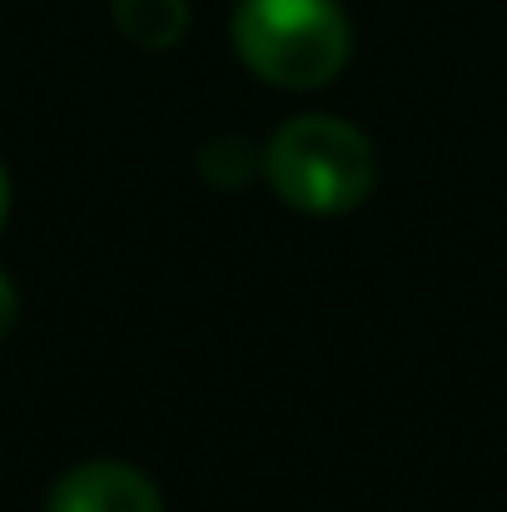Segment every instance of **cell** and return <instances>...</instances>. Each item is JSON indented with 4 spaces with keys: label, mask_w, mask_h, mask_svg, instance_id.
<instances>
[{
    "label": "cell",
    "mask_w": 507,
    "mask_h": 512,
    "mask_svg": "<svg viewBox=\"0 0 507 512\" xmlns=\"http://www.w3.org/2000/svg\"><path fill=\"white\" fill-rule=\"evenodd\" d=\"M234 55L279 90H319L348 65L353 30L338 0H239Z\"/></svg>",
    "instance_id": "cell-1"
},
{
    "label": "cell",
    "mask_w": 507,
    "mask_h": 512,
    "mask_svg": "<svg viewBox=\"0 0 507 512\" xmlns=\"http://www.w3.org/2000/svg\"><path fill=\"white\" fill-rule=\"evenodd\" d=\"M264 179L274 194L304 214H343L368 199L378 160L358 125L334 115H299L279 125L264 150Z\"/></svg>",
    "instance_id": "cell-2"
},
{
    "label": "cell",
    "mask_w": 507,
    "mask_h": 512,
    "mask_svg": "<svg viewBox=\"0 0 507 512\" xmlns=\"http://www.w3.org/2000/svg\"><path fill=\"white\" fill-rule=\"evenodd\" d=\"M45 512H165V498L135 463L95 458L50 488Z\"/></svg>",
    "instance_id": "cell-3"
},
{
    "label": "cell",
    "mask_w": 507,
    "mask_h": 512,
    "mask_svg": "<svg viewBox=\"0 0 507 512\" xmlns=\"http://www.w3.org/2000/svg\"><path fill=\"white\" fill-rule=\"evenodd\" d=\"M115 25L140 50H169L189 30V0H115Z\"/></svg>",
    "instance_id": "cell-4"
},
{
    "label": "cell",
    "mask_w": 507,
    "mask_h": 512,
    "mask_svg": "<svg viewBox=\"0 0 507 512\" xmlns=\"http://www.w3.org/2000/svg\"><path fill=\"white\" fill-rule=\"evenodd\" d=\"M199 174L214 189H239L254 174H264V150H254L244 135H219L199 150Z\"/></svg>",
    "instance_id": "cell-5"
},
{
    "label": "cell",
    "mask_w": 507,
    "mask_h": 512,
    "mask_svg": "<svg viewBox=\"0 0 507 512\" xmlns=\"http://www.w3.org/2000/svg\"><path fill=\"white\" fill-rule=\"evenodd\" d=\"M15 309H20V299H15V284L0 274V339L10 334V324H15Z\"/></svg>",
    "instance_id": "cell-6"
},
{
    "label": "cell",
    "mask_w": 507,
    "mask_h": 512,
    "mask_svg": "<svg viewBox=\"0 0 507 512\" xmlns=\"http://www.w3.org/2000/svg\"><path fill=\"white\" fill-rule=\"evenodd\" d=\"M5 214H10V174L0 165V224H5Z\"/></svg>",
    "instance_id": "cell-7"
}]
</instances>
